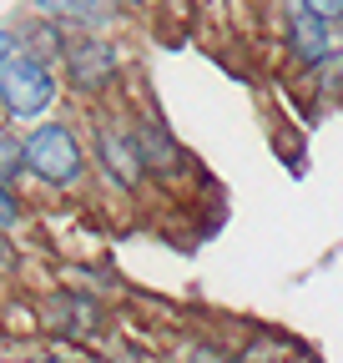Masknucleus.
<instances>
[{
    "mask_svg": "<svg viewBox=\"0 0 343 363\" xmlns=\"http://www.w3.org/2000/svg\"><path fill=\"white\" fill-rule=\"evenodd\" d=\"M26 172L40 177L46 187H76L86 177V152H81V136L66 121H40L26 136Z\"/></svg>",
    "mask_w": 343,
    "mask_h": 363,
    "instance_id": "nucleus-1",
    "label": "nucleus"
},
{
    "mask_svg": "<svg viewBox=\"0 0 343 363\" xmlns=\"http://www.w3.org/2000/svg\"><path fill=\"white\" fill-rule=\"evenodd\" d=\"M51 101H56V76H51L46 56L16 51L11 66L0 71V106H6V116L35 121V116L51 111Z\"/></svg>",
    "mask_w": 343,
    "mask_h": 363,
    "instance_id": "nucleus-2",
    "label": "nucleus"
},
{
    "mask_svg": "<svg viewBox=\"0 0 343 363\" xmlns=\"http://www.w3.org/2000/svg\"><path fill=\"white\" fill-rule=\"evenodd\" d=\"M66 81L86 96H101V91L116 81V51L96 35H81V40H66Z\"/></svg>",
    "mask_w": 343,
    "mask_h": 363,
    "instance_id": "nucleus-3",
    "label": "nucleus"
},
{
    "mask_svg": "<svg viewBox=\"0 0 343 363\" xmlns=\"http://www.w3.org/2000/svg\"><path fill=\"white\" fill-rule=\"evenodd\" d=\"M96 162H101V172L116 182L121 192H137L142 177H147L132 126H96Z\"/></svg>",
    "mask_w": 343,
    "mask_h": 363,
    "instance_id": "nucleus-4",
    "label": "nucleus"
},
{
    "mask_svg": "<svg viewBox=\"0 0 343 363\" xmlns=\"http://www.w3.org/2000/svg\"><path fill=\"white\" fill-rule=\"evenodd\" d=\"M132 136H137V152H142L147 177H167V172L182 167V147L172 142V131H167L162 121H137Z\"/></svg>",
    "mask_w": 343,
    "mask_h": 363,
    "instance_id": "nucleus-5",
    "label": "nucleus"
},
{
    "mask_svg": "<svg viewBox=\"0 0 343 363\" xmlns=\"http://www.w3.org/2000/svg\"><path fill=\"white\" fill-rule=\"evenodd\" d=\"M288 45H293V61H303V66H323V61L333 56L328 26H323L318 16H308L303 6L288 16Z\"/></svg>",
    "mask_w": 343,
    "mask_h": 363,
    "instance_id": "nucleus-6",
    "label": "nucleus"
},
{
    "mask_svg": "<svg viewBox=\"0 0 343 363\" xmlns=\"http://www.w3.org/2000/svg\"><path fill=\"white\" fill-rule=\"evenodd\" d=\"M26 172V136H16V131H0V182H11Z\"/></svg>",
    "mask_w": 343,
    "mask_h": 363,
    "instance_id": "nucleus-7",
    "label": "nucleus"
},
{
    "mask_svg": "<svg viewBox=\"0 0 343 363\" xmlns=\"http://www.w3.org/2000/svg\"><path fill=\"white\" fill-rule=\"evenodd\" d=\"M11 227H21V197H16V187L0 182V233H11Z\"/></svg>",
    "mask_w": 343,
    "mask_h": 363,
    "instance_id": "nucleus-8",
    "label": "nucleus"
},
{
    "mask_svg": "<svg viewBox=\"0 0 343 363\" xmlns=\"http://www.w3.org/2000/svg\"><path fill=\"white\" fill-rule=\"evenodd\" d=\"M303 11L318 16L323 26H338V21H343V0H303Z\"/></svg>",
    "mask_w": 343,
    "mask_h": 363,
    "instance_id": "nucleus-9",
    "label": "nucleus"
},
{
    "mask_svg": "<svg viewBox=\"0 0 343 363\" xmlns=\"http://www.w3.org/2000/svg\"><path fill=\"white\" fill-rule=\"evenodd\" d=\"M11 56H16V35H11V30H0V71L11 66Z\"/></svg>",
    "mask_w": 343,
    "mask_h": 363,
    "instance_id": "nucleus-10",
    "label": "nucleus"
},
{
    "mask_svg": "<svg viewBox=\"0 0 343 363\" xmlns=\"http://www.w3.org/2000/svg\"><path fill=\"white\" fill-rule=\"evenodd\" d=\"M40 11H61V16H76L81 0H40Z\"/></svg>",
    "mask_w": 343,
    "mask_h": 363,
    "instance_id": "nucleus-11",
    "label": "nucleus"
},
{
    "mask_svg": "<svg viewBox=\"0 0 343 363\" xmlns=\"http://www.w3.org/2000/svg\"><path fill=\"white\" fill-rule=\"evenodd\" d=\"M40 363H61V358H40Z\"/></svg>",
    "mask_w": 343,
    "mask_h": 363,
    "instance_id": "nucleus-12",
    "label": "nucleus"
}]
</instances>
